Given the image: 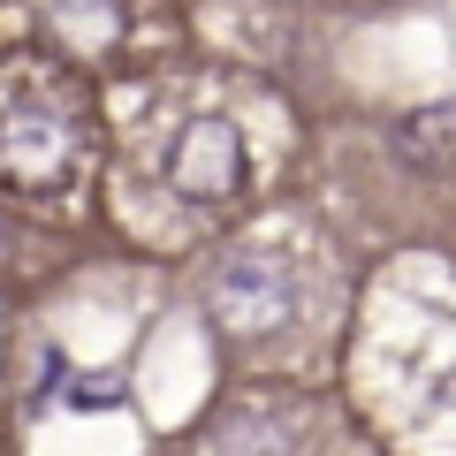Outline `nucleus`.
<instances>
[{
	"mask_svg": "<svg viewBox=\"0 0 456 456\" xmlns=\"http://www.w3.org/2000/svg\"><path fill=\"white\" fill-rule=\"evenodd\" d=\"M213 312H221L228 327H281L297 312V274L281 259H266V251H228L221 266H213Z\"/></svg>",
	"mask_w": 456,
	"mask_h": 456,
	"instance_id": "f257e3e1",
	"label": "nucleus"
},
{
	"mask_svg": "<svg viewBox=\"0 0 456 456\" xmlns=\"http://www.w3.org/2000/svg\"><path fill=\"white\" fill-rule=\"evenodd\" d=\"M167 183H175L191 206H228L236 183H244V145L228 122H191L167 152Z\"/></svg>",
	"mask_w": 456,
	"mask_h": 456,
	"instance_id": "f03ea898",
	"label": "nucleus"
},
{
	"mask_svg": "<svg viewBox=\"0 0 456 456\" xmlns=\"http://www.w3.org/2000/svg\"><path fill=\"white\" fill-rule=\"evenodd\" d=\"M0 175L23 183V191H53V183L77 175V137L46 114H8L0 122Z\"/></svg>",
	"mask_w": 456,
	"mask_h": 456,
	"instance_id": "7ed1b4c3",
	"label": "nucleus"
}]
</instances>
